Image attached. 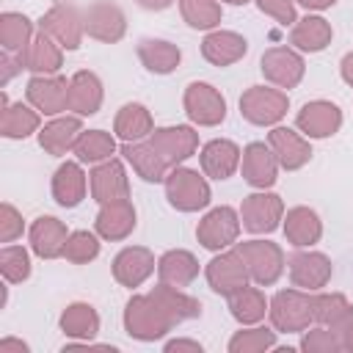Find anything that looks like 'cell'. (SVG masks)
<instances>
[{
  "label": "cell",
  "mask_w": 353,
  "mask_h": 353,
  "mask_svg": "<svg viewBox=\"0 0 353 353\" xmlns=\"http://www.w3.org/2000/svg\"><path fill=\"white\" fill-rule=\"evenodd\" d=\"M121 323H124L127 336L138 339V342H157V339H163L176 325L171 320V314L152 298V292L132 295L127 301V306H124Z\"/></svg>",
  "instance_id": "6da1fadb"
},
{
  "label": "cell",
  "mask_w": 353,
  "mask_h": 353,
  "mask_svg": "<svg viewBox=\"0 0 353 353\" xmlns=\"http://www.w3.org/2000/svg\"><path fill=\"white\" fill-rule=\"evenodd\" d=\"M163 188H165L168 204L176 212H199L212 201V190H210V182H207L204 171L199 174L196 168H188L185 163L174 165L165 174Z\"/></svg>",
  "instance_id": "7a4b0ae2"
},
{
  "label": "cell",
  "mask_w": 353,
  "mask_h": 353,
  "mask_svg": "<svg viewBox=\"0 0 353 353\" xmlns=\"http://www.w3.org/2000/svg\"><path fill=\"white\" fill-rule=\"evenodd\" d=\"M268 317H270V325L279 334H303L314 323V317H312V292L298 290V287L279 290L270 298Z\"/></svg>",
  "instance_id": "3957f363"
},
{
  "label": "cell",
  "mask_w": 353,
  "mask_h": 353,
  "mask_svg": "<svg viewBox=\"0 0 353 353\" xmlns=\"http://www.w3.org/2000/svg\"><path fill=\"white\" fill-rule=\"evenodd\" d=\"M290 110V97L276 85H251L240 94V116L254 127H276Z\"/></svg>",
  "instance_id": "277c9868"
},
{
  "label": "cell",
  "mask_w": 353,
  "mask_h": 353,
  "mask_svg": "<svg viewBox=\"0 0 353 353\" xmlns=\"http://www.w3.org/2000/svg\"><path fill=\"white\" fill-rule=\"evenodd\" d=\"M234 248L240 251L254 284L273 287L281 279V273L287 268V256H284V248L279 243H273V240H243V243H234Z\"/></svg>",
  "instance_id": "5b68a950"
},
{
  "label": "cell",
  "mask_w": 353,
  "mask_h": 353,
  "mask_svg": "<svg viewBox=\"0 0 353 353\" xmlns=\"http://www.w3.org/2000/svg\"><path fill=\"white\" fill-rule=\"evenodd\" d=\"M240 221H243V229L251 232V234H270L281 226L284 221V201L279 193H270V190H254L248 196H243V204H240Z\"/></svg>",
  "instance_id": "8992f818"
},
{
  "label": "cell",
  "mask_w": 353,
  "mask_h": 353,
  "mask_svg": "<svg viewBox=\"0 0 353 353\" xmlns=\"http://www.w3.org/2000/svg\"><path fill=\"white\" fill-rule=\"evenodd\" d=\"M240 229H243V221H240V212L229 204H221V207H212L196 226V240L201 243V248L207 251H226L237 243L240 237Z\"/></svg>",
  "instance_id": "52a82bcc"
},
{
  "label": "cell",
  "mask_w": 353,
  "mask_h": 353,
  "mask_svg": "<svg viewBox=\"0 0 353 353\" xmlns=\"http://www.w3.org/2000/svg\"><path fill=\"white\" fill-rule=\"evenodd\" d=\"M182 108L190 124L196 127H218L226 119V99L223 94L204 80H193L182 94Z\"/></svg>",
  "instance_id": "ba28073f"
},
{
  "label": "cell",
  "mask_w": 353,
  "mask_h": 353,
  "mask_svg": "<svg viewBox=\"0 0 353 353\" xmlns=\"http://www.w3.org/2000/svg\"><path fill=\"white\" fill-rule=\"evenodd\" d=\"M39 30H44L47 36H52L63 50H80L83 36H85V25H83V11L74 3H55L52 8H47L39 19Z\"/></svg>",
  "instance_id": "9c48e42d"
},
{
  "label": "cell",
  "mask_w": 353,
  "mask_h": 353,
  "mask_svg": "<svg viewBox=\"0 0 353 353\" xmlns=\"http://www.w3.org/2000/svg\"><path fill=\"white\" fill-rule=\"evenodd\" d=\"M204 279H207L210 290H212L215 295H223V298L234 295L237 290H243V287L251 281L248 268H245V262H243V256H240V251H237L234 245L226 248V251H218V254L207 262Z\"/></svg>",
  "instance_id": "30bf717a"
},
{
  "label": "cell",
  "mask_w": 353,
  "mask_h": 353,
  "mask_svg": "<svg viewBox=\"0 0 353 353\" xmlns=\"http://www.w3.org/2000/svg\"><path fill=\"white\" fill-rule=\"evenodd\" d=\"M287 270H290L292 287L306 290V292L323 290L331 281V276H334L331 256L323 254V251H312V248H298L295 254H290Z\"/></svg>",
  "instance_id": "8fae6325"
},
{
  "label": "cell",
  "mask_w": 353,
  "mask_h": 353,
  "mask_svg": "<svg viewBox=\"0 0 353 353\" xmlns=\"http://www.w3.org/2000/svg\"><path fill=\"white\" fill-rule=\"evenodd\" d=\"M83 25L85 36L102 44H116L127 33V17L119 3L113 0H94L83 8Z\"/></svg>",
  "instance_id": "7c38bea8"
},
{
  "label": "cell",
  "mask_w": 353,
  "mask_h": 353,
  "mask_svg": "<svg viewBox=\"0 0 353 353\" xmlns=\"http://www.w3.org/2000/svg\"><path fill=\"white\" fill-rule=\"evenodd\" d=\"M259 72L276 88H295L306 74V61L295 47H270L259 58Z\"/></svg>",
  "instance_id": "4fadbf2b"
},
{
  "label": "cell",
  "mask_w": 353,
  "mask_h": 353,
  "mask_svg": "<svg viewBox=\"0 0 353 353\" xmlns=\"http://www.w3.org/2000/svg\"><path fill=\"white\" fill-rule=\"evenodd\" d=\"M157 154L165 160L168 168L182 165L188 157L199 152V132L190 124H168V127H154V132L146 138Z\"/></svg>",
  "instance_id": "5bb4252c"
},
{
  "label": "cell",
  "mask_w": 353,
  "mask_h": 353,
  "mask_svg": "<svg viewBox=\"0 0 353 353\" xmlns=\"http://www.w3.org/2000/svg\"><path fill=\"white\" fill-rule=\"evenodd\" d=\"M28 102L44 116H61L69 110V80L63 74H33L25 85Z\"/></svg>",
  "instance_id": "9a60e30c"
},
{
  "label": "cell",
  "mask_w": 353,
  "mask_h": 353,
  "mask_svg": "<svg viewBox=\"0 0 353 353\" xmlns=\"http://www.w3.org/2000/svg\"><path fill=\"white\" fill-rule=\"evenodd\" d=\"M295 127L309 141L331 138V135H336L342 130V110L331 99H312L295 113Z\"/></svg>",
  "instance_id": "2e32d148"
},
{
  "label": "cell",
  "mask_w": 353,
  "mask_h": 353,
  "mask_svg": "<svg viewBox=\"0 0 353 353\" xmlns=\"http://www.w3.org/2000/svg\"><path fill=\"white\" fill-rule=\"evenodd\" d=\"M279 160L273 154V149L262 141H251L248 146H243V160H240V171L243 179L254 188V190H270L279 179Z\"/></svg>",
  "instance_id": "e0dca14e"
},
{
  "label": "cell",
  "mask_w": 353,
  "mask_h": 353,
  "mask_svg": "<svg viewBox=\"0 0 353 353\" xmlns=\"http://www.w3.org/2000/svg\"><path fill=\"white\" fill-rule=\"evenodd\" d=\"M268 146L273 149V154H276V160H279V165L284 171H298L312 160L309 138L301 130H292V127H281V124L270 127Z\"/></svg>",
  "instance_id": "ac0fdd59"
},
{
  "label": "cell",
  "mask_w": 353,
  "mask_h": 353,
  "mask_svg": "<svg viewBox=\"0 0 353 353\" xmlns=\"http://www.w3.org/2000/svg\"><path fill=\"white\" fill-rule=\"evenodd\" d=\"M88 188H91V199L97 204L130 199V179H127L124 163L119 157H110L105 163H97L91 168V174H88Z\"/></svg>",
  "instance_id": "d6986e66"
},
{
  "label": "cell",
  "mask_w": 353,
  "mask_h": 353,
  "mask_svg": "<svg viewBox=\"0 0 353 353\" xmlns=\"http://www.w3.org/2000/svg\"><path fill=\"white\" fill-rule=\"evenodd\" d=\"M154 270H157V259L146 245H124L113 256V265H110L113 279L121 287H130V290L141 287Z\"/></svg>",
  "instance_id": "ffe728a7"
},
{
  "label": "cell",
  "mask_w": 353,
  "mask_h": 353,
  "mask_svg": "<svg viewBox=\"0 0 353 353\" xmlns=\"http://www.w3.org/2000/svg\"><path fill=\"white\" fill-rule=\"evenodd\" d=\"M135 223H138V212H135L132 201L119 199V201L99 204V212L94 218V232L108 243H119L135 232Z\"/></svg>",
  "instance_id": "44dd1931"
},
{
  "label": "cell",
  "mask_w": 353,
  "mask_h": 353,
  "mask_svg": "<svg viewBox=\"0 0 353 353\" xmlns=\"http://www.w3.org/2000/svg\"><path fill=\"white\" fill-rule=\"evenodd\" d=\"M240 160H243V149L229 138H212L199 152V165L204 176L218 179V182L234 176V171L240 168Z\"/></svg>",
  "instance_id": "7402d4cb"
},
{
  "label": "cell",
  "mask_w": 353,
  "mask_h": 353,
  "mask_svg": "<svg viewBox=\"0 0 353 353\" xmlns=\"http://www.w3.org/2000/svg\"><path fill=\"white\" fill-rule=\"evenodd\" d=\"M69 229L61 218L55 215H39L30 229H28V240H30V251L39 256V259H58L63 256V248H66V240H69Z\"/></svg>",
  "instance_id": "603a6c76"
},
{
  "label": "cell",
  "mask_w": 353,
  "mask_h": 353,
  "mask_svg": "<svg viewBox=\"0 0 353 353\" xmlns=\"http://www.w3.org/2000/svg\"><path fill=\"white\" fill-rule=\"evenodd\" d=\"M17 61L22 69L33 74H58V69L63 66V47L44 30H39L30 39V44L22 52H17Z\"/></svg>",
  "instance_id": "cb8c5ba5"
},
{
  "label": "cell",
  "mask_w": 353,
  "mask_h": 353,
  "mask_svg": "<svg viewBox=\"0 0 353 353\" xmlns=\"http://www.w3.org/2000/svg\"><path fill=\"white\" fill-rule=\"evenodd\" d=\"M41 130V113L28 102H8V94L0 91V135L8 141H22Z\"/></svg>",
  "instance_id": "d4e9b609"
},
{
  "label": "cell",
  "mask_w": 353,
  "mask_h": 353,
  "mask_svg": "<svg viewBox=\"0 0 353 353\" xmlns=\"http://www.w3.org/2000/svg\"><path fill=\"white\" fill-rule=\"evenodd\" d=\"M52 199L58 207H77L83 199H85V190H88V174L83 171V163L80 160H66L55 168L52 174Z\"/></svg>",
  "instance_id": "484cf974"
},
{
  "label": "cell",
  "mask_w": 353,
  "mask_h": 353,
  "mask_svg": "<svg viewBox=\"0 0 353 353\" xmlns=\"http://www.w3.org/2000/svg\"><path fill=\"white\" fill-rule=\"evenodd\" d=\"M248 52V41L245 36H240L237 30H210L201 41V58L212 66H232L237 61H243Z\"/></svg>",
  "instance_id": "4316f807"
},
{
  "label": "cell",
  "mask_w": 353,
  "mask_h": 353,
  "mask_svg": "<svg viewBox=\"0 0 353 353\" xmlns=\"http://www.w3.org/2000/svg\"><path fill=\"white\" fill-rule=\"evenodd\" d=\"M281 229H284V237H287V243L292 248H312L323 237V221H320V215L312 207H303V204L290 207L284 212Z\"/></svg>",
  "instance_id": "83f0119b"
},
{
  "label": "cell",
  "mask_w": 353,
  "mask_h": 353,
  "mask_svg": "<svg viewBox=\"0 0 353 353\" xmlns=\"http://www.w3.org/2000/svg\"><path fill=\"white\" fill-rule=\"evenodd\" d=\"M80 132H83L80 116H52L36 135H39V146H41L47 154L63 157L66 152L74 149Z\"/></svg>",
  "instance_id": "f1b7e54d"
},
{
  "label": "cell",
  "mask_w": 353,
  "mask_h": 353,
  "mask_svg": "<svg viewBox=\"0 0 353 353\" xmlns=\"http://www.w3.org/2000/svg\"><path fill=\"white\" fill-rule=\"evenodd\" d=\"M102 99H105V88H102L99 74H94L88 69H80L69 77V110L74 116L99 113Z\"/></svg>",
  "instance_id": "f546056e"
},
{
  "label": "cell",
  "mask_w": 353,
  "mask_h": 353,
  "mask_svg": "<svg viewBox=\"0 0 353 353\" xmlns=\"http://www.w3.org/2000/svg\"><path fill=\"white\" fill-rule=\"evenodd\" d=\"M121 157L124 163L132 165V171L143 179V182H163L165 174L171 171L165 165V160L157 154V149L143 138V141H130V143H121Z\"/></svg>",
  "instance_id": "4dcf8cb0"
},
{
  "label": "cell",
  "mask_w": 353,
  "mask_h": 353,
  "mask_svg": "<svg viewBox=\"0 0 353 353\" xmlns=\"http://www.w3.org/2000/svg\"><path fill=\"white\" fill-rule=\"evenodd\" d=\"M334 39V28L320 14H306L290 30V44L298 52H323Z\"/></svg>",
  "instance_id": "1f68e13d"
},
{
  "label": "cell",
  "mask_w": 353,
  "mask_h": 353,
  "mask_svg": "<svg viewBox=\"0 0 353 353\" xmlns=\"http://www.w3.org/2000/svg\"><path fill=\"white\" fill-rule=\"evenodd\" d=\"M154 132V119L149 113L146 105L141 102H127L116 110V119H113V135L121 141V143H130V141H143Z\"/></svg>",
  "instance_id": "d6a6232c"
},
{
  "label": "cell",
  "mask_w": 353,
  "mask_h": 353,
  "mask_svg": "<svg viewBox=\"0 0 353 353\" xmlns=\"http://www.w3.org/2000/svg\"><path fill=\"white\" fill-rule=\"evenodd\" d=\"M157 276L171 287H190L199 279V259L188 248H171L157 259Z\"/></svg>",
  "instance_id": "836d02e7"
},
{
  "label": "cell",
  "mask_w": 353,
  "mask_h": 353,
  "mask_svg": "<svg viewBox=\"0 0 353 353\" xmlns=\"http://www.w3.org/2000/svg\"><path fill=\"white\" fill-rule=\"evenodd\" d=\"M312 317L317 325H325V328H345L350 320H353V303L342 295V292H312Z\"/></svg>",
  "instance_id": "e575fe53"
},
{
  "label": "cell",
  "mask_w": 353,
  "mask_h": 353,
  "mask_svg": "<svg viewBox=\"0 0 353 353\" xmlns=\"http://www.w3.org/2000/svg\"><path fill=\"white\" fill-rule=\"evenodd\" d=\"M138 61L152 74H171L182 61V50L168 39H141Z\"/></svg>",
  "instance_id": "d590c367"
},
{
  "label": "cell",
  "mask_w": 353,
  "mask_h": 353,
  "mask_svg": "<svg viewBox=\"0 0 353 353\" xmlns=\"http://www.w3.org/2000/svg\"><path fill=\"white\" fill-rule=\"evenodd\" d=\"M152 298L171 314V320L179 325V323H185V320H196V317H201V301L199 298H193V295H188L182 287H171V284H154L152 290Z\"/></svg>",
  "instance_id": "8d00e7d4"
},
{
  "label": "cell",
  "mask_w": 353,
  "mask_h": 353,
  "mask_svg": "<svg viewBox=\"0 0 353 353\" xmlns=\"http://www.w3.org/2000/svg\"><path fill=\"white\" fill-rule=\"evenodd\" d=\"M61 331L69 336V339H80V342H91L97 334H99V314L91 303L85 301H74L69 303L63 312H61V320H58Z\"/></svg>",
  "instance_id": "74e56055"
},
{
  "label": "cell",
  "mask_w": 353,
  "mask_h": 353,
  "mask_svg": "<svg viewBox=\"0 0 353 353\" xmlns=\"http://www.w3.org/2000/svg\"><path fill=\"white\" fill-rule=\"evenodd\" d=\"M229 301V314L240 323V325H256V323H262L265 317H268V306H270V301L265 298V292L259 290V284L256 287H243V290H237L234 295H229L226 298Z\"/></svg>",
  "instance_id": "f35d334b"
},
{
  "label": "cell",
  "mask_w": 353,
  "mask_h": 353,
  "mask_svg": "<svg viewBox=\"0 0 353 353\" xmlns=\"http://www.w3.org/2000/svg\"><path fill=\"white\" fill-rule=\"evenodd\" d=\"M72 152L80 163L97 165L116 154V138H113V132H105V130H83Z\"/></svg>",
  "instance_id": "ab89813d"
},
{
  "label": "cell",
  "mask_w": 353,
  "mask_h": 353,
  "mask_svg": "<svg viewBox=\"0 0 353 353\" xmlns=\"http://www.w3.org/2000/svg\"><path fill=\"white\" fill-rule=\"evenodd\" d=\"M33 22L22 11H3L0 14V47L6 52H22L33 39Z\"/></svg>",
  "instance_id": "60d3db41"
},
{
  "label": "cell",
  "mask_w": 353,
  "mask_h": 353,
  "mask_svg": "<svg viewBox=\"0 0 353 353\" xmlns=\"http://www.w3.org/2000/svg\"><path fill=\"white\" fill-rule=\"evenodd\" d=\"M179 14L193 30H215L221 25V0H179Z\"/></svg>",
  "instance_id": "b9f144b4"
},
{
  "label": "cell",
  "mask_w": 353,
  "mask_h": 353,
  "mask_svg": "<svg viewBox=\"0 0 353 353\" xmlns=\"http://www.w3.org/2000/svg\"><path fill=\"white\" fill-rule=\"evenodd\" d=\"M276 328H265V325H245L240 331L232 334L226 350L229 353H265L276 347Z\"/></svg>",
  "instance_id": "7bdbcfd3"
},
{
  "label": "cell",
  "mask_w": 353,
  "mask_h": 353,
  "mask_svg": "<svg viewBox=\"0 0 353 353\" xmlns=\"http://www.w3.org/2000/svg\"><path fill=\"white\" fill-rule=\"evenodd\" d=\"M0 276L6 284H22L30 279V254L25 245H3L0 248Z\"/></svg>",
  "instance_id": "ee69618b"
},
{
  "label": "cell",
  "mask_w": 353,
  "mask_h": 353,
  "mask_svg": "<svg viewBox=\"0 0 353 353\" xmlns=\"http://www.w3.org/2000/svg\"><path fill=\"white\" fill-rule=\"evenodd\" d=\"M102 237L97 232H88V229H77L69 234L66 240V248H63V259L72 262V265H88L99 256V243Z\"/></svg>",
  "instance_id": "f6af8a7d"
},
{
  "label": "cell",
  "mask_w": 353,
  "mask_h": 353,
  "mask_svg": "<svg viewBox=\"0 0 353 353\" xmlns=\"http://www.w3.org/2000/svg\"><path fill=\"white\" fill-rule=\"evenodd\" d=\"M303 353H339L342 342H339V331L317 325V328H306L298 345Z\"/></svg>",
  "instance_id": "bcb514c9"
},
{
  "label": "cell",
  "mask_w": 353,
  "mask_h": 353,
  "mask_svg": "<svg viewBox=\"0 0 353 353\" xmlns=\"http://www.w3.org/2000/svg\"><path fill=\"white\" fill-rule=\"evenodd\" d=\"M22 232H25V221H22V212L14 207V204H8V201H3L0 204V243H14L17 237H22Z\"/></svg>",
  "instance_id": "7dc6e473"
},
{
  "label": "cell",
  "mask_w": 353,
  "mask_h": 353,
  "mask_svg": "<svg viewBox=\"0 0 353 353\" xmlns=\"http://www.w3.org/2000/svg\"><path fill=\"white\" fill-rule=\"evenodd\" d=\"M256 8L262 14H268L270 19H276L279 25H295L298 22V11H295V0H256Z\"/></svg>",
  "instance_id": "c3c4849f"
},
{
  "label": "cell",
  "mask_w": 353,
  "mask_h": 353,
  "mask_svg": "<svg viewBox=\"0 0 353 353\" xmlns=\"http://www.w3.org/2000/svg\"><path fill=\"white\" fill-rule=\"evenodd\" d=\"M163 350H165V353H201L204 347H201V342H196V339L179 336V339H168V342L163 345Z\"/></svg>",
  "instance_id": "681fc988"
},
{
  "label": "cell",
  "mask_w": 353,
  "mask_h": 353,
  "mask_svg": "<svg viewBox=\"0 0 353 353\" xmlns=\"http://www.w3.org/2000/svg\"><path fill=\"white\" fill-rule=\"evenodd\" d=\"M11 55H14V52H6V50H3V55H0V85H8V80H11L17 72H22L19 61H11Z\"/></svg>",
  "instance_id": "f907efd6"
},
{
  "label": "cell",
  "mask_w": 353,
  "mask_h": 353,
  "mask_svg": "<svg viewBox=\"0 0 353 353\" xmlns=\"http://www.w3.org/2000/svg\"><path fill=\"white\" fill-rule=\"evenodd\" d=\"M0 353H30V345L17 339V336H3L0 339Z\"/></svg>",
  "instance_id": "816d5d0a"
},
{
  "label": "cell",
  "mask_w": 353,
  "mask_h": 353,
  "mask_svg": "<svg viewBox=\"0 0 353 353\" xmlns=\"http://www.w3.org/2000/svg\"><path fill=\"white\" fill-rule=\"evenodd\" d=\"M339 74H342V80L353 88V50L339 61Z\"/></svg>",
  "instance_id": "f5cc1de1"
},
{
  "label": "cell",
  "mask_w": 353,
  "mask_h": 353,
  "mask_svg": "<svg viewBox=\"0 0 353 353\" xmlns=\"http://www.w3.org/2000/svg\"><path fill=\"white\" fill-rule=\"evenodd\" d=\"M339 342H342V350L353 353V320L345 328H339Z\"/></svg>",
  "instance_id": "db71d44e"
},
{
  "label": "cell",
  "mask_w": 353,
  "mask_h": 353,
  "mask_svg": "<svg viewBox=\"0 0 353 353\" xmlns=\"http://www.w3.org/2000/svg\"><path fill=\"white\" fill-rule=\"evenodd\" d=\"M298 6H303L306 11H325V8H331L336 0H295Z\"/></svg>",
  "instance_id": "11a10c76"
},
{
  "label": "cell",
  "mask_w": 353,
  "mask_h": 353,
  "mask_svg": "<svg viewBox=\"0 0 353 353\" xmlns=\"http://www.w3.org/2000/svg\"><path fill=\"white\" fill-rule=\"evenodd\" d=\"M141 8H146V11H165L174 0H135Z\"/></svg>",
  "instance_id": "9f6ffc18"
},
{
  "label": "cell",
  "mask_w": 353,
  "mask_h": 353,
  "mask_svg": "<svg viewBox=\"0 0 353 353\" xmlns=\"http://www.w3.org/2000/svg\"><path fill=\"white\" fill-rule=\"evenodd\" d=\"M221 3H229V6H245L248 0H221Z\"/></svg>",
  "instance_id": "6f0895ef"
}]
</instances>
